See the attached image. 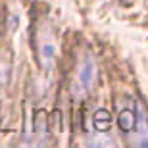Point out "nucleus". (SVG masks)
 <instances>
[{
    "mask_svg": "<svg viewBox=\"0 0 148 148\" xmlns=\"http://www.w3.org/2000/svg\"><path fill=\"white\" fill-rule=\"evenodd\" d=\"M96 77H98V67H96V62L90 54H83L79 66H77V73L75 79H73V94L75 96H85L87 92H90L96 83Z\"/></svg>",
    "mask_w": 148,
    "mask_h": 148,
    "instance_id": "1",
    "label": "nucleus"
},
{
    "mask_svg": "<svg viewBox=\"0 0 148 148\" xmlns=\"http://www.w3.org/2000/svg\"><path fill=\"white\" fill-rule=\"evenodd\" d=\"M56 60V44H54V38L52 37H46L38 42V62L40 66L50 69L52 64Z\"/></svg>",
    "mask_w": 148,
    "mask_h": 148,
    "instance_id": "2",
    "label": "nucleus"
},
{
    "mask_svg": "<svg viewBox=\"0 0 148 148\" xmlns=\"http://www.w3.org/2000/svg\"><path fill=\"white\" fill-rule=\"evenodd\" d=\"M135 112L133 110H123L119 114V117H117V123H119V127L123 129V131H131L133 127H135Z\"/></svg>",
    "mask_w": 148,
    "mask_h": 148,
    "instance_id": "3",
    "label": "nucleus"
},
{
    "mask_svg": "<svg viewBox=\"0 0 148 148\" xmlns=\"http://www.w3.org/2000/svg\"><path fill=\"white\" fill-rule=\"evenodd\" d=\"M110 123H112L110 114L106 110H98L94 114V127H96V131H106L110 127Z\"/></svg>",
    "mask_w": 148,
    "mask_h": 148,
    "instance_id": "4",
    "label": "nucleus"
},
{
    "mask_svg": "<svg viewBox=\"0 0 148 148\" xmlns=\"http://www.w3.org/2000/svg\"><path fill=\"white\" fill-rule=\"evenodd\" d=\"M35 123H37V137H38V143H44L48 133H46V117H44L42 112L37 115V121H35Z\"/></svg>",
    "mask_w": 148,
    "mask_h": 148,
    "instance_id": "5",
    "label": "nucleus"
},
{
    "mask_svg": "<svg viewBox=\"0 0 148 148\" xmlns=\"http://www.w3.org/2000/svg\"><path fill=\"white\" fill-rule=\"evenodd\" d=\"M144 108H143V104H138V115H137V123H138V135H140V144H144L146 143V127H144Z\"/></svg>",
    "mask_w": 148,
    "mask_h": 148,
    "instance_id": "6",
    "label": "nucleus"
},
{
    "mask_svg": "<svg viewBox=\"0 0 148 148\" xmlns=\"http://www.w3.org/2000/svg\"><path fill=\"white\" fill-rule=\"evenodd\" d=\"M88 144H90V146H104V144H106V146H112V138L106 137V133L98 131V133H96V138H90Z\"/></svg>",
    "mask_w": 148,
    "mask_h": 148,
    "instance_id": "7",
    "label": "nucleus"
}]
</instances>
